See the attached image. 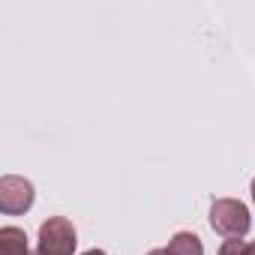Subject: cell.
Listing matches in <instances>:
<instances>
[{
  "instance_id": "8",
  "label": "cell",
  "mask_w": 255,
  "mask_h": 255,
  "mask_svg": "<svg viewBox=\"0 0 255 255\" xmlns=\"http://www.w3.org/2000/svg\"><path fill=\"white\" fill-rule=\"evenodd\" d=\"M84 255H105V252H102V249H87Z\"/></svg>"
},
{
  "instance_id": "1",
  "label": "cell",
  "mask_w": 255,
  "mask_h": 255,
  "mask_svg": "<svg viewBox=\"0 0 255 255\" xmlns=\"http://www.w3.org/2000/svg\"><path fill=\"white\" fill-rule=\"evenodd\" d=\"M252 219H249V210L243 201L237 198H216L213 207H210V228L219 231L222 237H243L249 231Z\"/></svg>"
},
{
  "instance_id": "5",
  "label": "cell",
  "mask_w": 255,
  "mask_h": 255,
  "mask_svg": "<svg viewBox=\"0 0 255 255\" xmlns=\"http://www.w3.org/2000/svg\"><path fill=\"white\" fill-rule=\"evenodd\" d=\"M168 252L171 255H204V243L198 234L192 231H177L171 240H168Z\"/></svg>"
},
{
  "instance_id": "9",
  "label": "cell",
  "mask_w": 255,
  "mask_h": 255,
  "mask_svg": "<svg viewBox=\"0 0 255 255\" xmlns=\"http://www.w3.org/2000/svg\"><path fill=\"white\" fill-rule=\"evenodd\" d=\"M249 255H255V240H252V243H249Z\"/></svg>"
},
{
  "instance_id": "4",
  "label": "cell",
  "mask_w": 255,
  "mask_h": 255,
  "mask_svg": "<svg viewBox=\"0 0 255 255\" xmlns=\"http://www.w3.org/2000/svg\"><path fill=\"white\" fill-rule=\"evenodd\" d=\"M0 255H30L24 228H18V225H3L0 228Z\"/></svg>"
},
{
  "instance_id": "6",
  "label": "cell",
  "mask_w": 255,
  "mask_h": 255,
  "mask_svg": "<svg viewBox=\"0 0 255 255\" xmlns=\"http://www.w3.org/2000/svg\"><path fill=\"white\" fill-rule=\"evenodd\" d=\"M219 255H249V243H243L240 237H231L219 246Z\"/></svg>"
},
{
  "instance_id": "3",
  "label": "cell",
  "mask_w": 255,
  "mask_h": 255,
  "mask_svg": "<svg viewBox=\"0 0 255 255\" xmlns=\"http://www.w3.org/2000/svg\"><path fill=\"white\" fill-rule=\"evenodd\" d=\"M33 207V183L15 174L0 177V210L6 216H18L27 213Z\"/></svg>"
},
{
  "instance_id": "7",
  "label": "cell",
  "mask_w": 255,
  "mask_h": 255,
  "mask_svg": "<svg viewBox=\"0 0 255 255\" xmlns=\"http://www.w3.org/2000/svg\"><path fill=\"white\" fill-rule=\"evenodd\" d=\"M147 255H171V252H168V249H150Z\"/></svg>"
},
{
  "instance_id": "10",
  "label": "cell",
  "mask_w": 255,
  "mask_h": 255,
  "mask_svg": "<svg viewBox=\"0 0 255 255\" xmlns=\"http://www.w3.org/2000/svg\"><path fill=\"white\" fill-rule=\"evenodd\" d=\"M252 201H255V180H252Z\"/></svg>"
},
{
  "instance_id": "2",
  "label": "cell",
  "mask_w": 255,
  "mask_h": 255,
  "mask_svg": "<svg viewBox=\"0 0 255 255\" xmlns=\"http://www.w3.org/2000/svg\"><path fill=\"white\" fill-rule=\"evenodd\" d=\"M78 243V234L69 219L63 216H48L39 225V246L33 255H72Z\"/></svg>"
}]
</instances>
